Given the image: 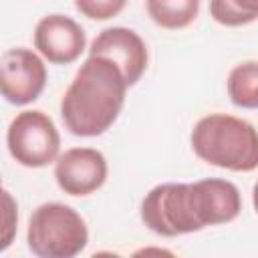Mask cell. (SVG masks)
Wrapping results in <instances>:
<instances>
[{"label": "cell", "instance_id": "ba28073f", "mask_svg": "<svg viewBox=\"0 0 258 258\" xmlns=\"http://www.w3.org/2000/svg\"><path fill=\"white\" fill-rule=\"evenodd\" d=\"M54 161V179L69 196H89L107 179V159L99 149L73 147Z\"/></svg>", "mask_w": 258, "mask_h": 258}, {"label": "cell", "instance_id": "7a4b0ae2", "mask_svg": "<svg viewBox=\"0 0 258 258\" xmlns=\"http://www.w3.org/2000/svg\"><path fill=\"white\" fill-rule=\"evenodd\" d=\"M127 83L105 56L89 54L60 99L64 127L77 137H97L119 117L125 103Z\"/></svg>", "mask_w": 258, "mask_h": 258}, {"label": "cell", "instance_id": "52a82bcc", "mask_svg": "<svg viewBox=\"0 0 258 258\" xmlns=\"http://www.w3.org/2000/svg\"><path fill=\"white\" fill-rule=\"evenodd\" d=\"M89 54L105 56L117 64L127 87L135 85L147 69V46L143 38L125 26H111L101 30L91 42Z\"/></svg>", "mask_w": 258, "mask_h": 258}, {"label": "cell", "instance_id": "3957f363", "mask_svg": "<svg viewBox=\"0 0 258 258\" xmlns=\"http://www.w3.org/2000/svg\"><path fill=\"white\" fill-rule=\"evenodd\" d=\"M196 155L220 169L254 171L258 165V135L252 123L226 115L210 113L202 117L191 131Z\"/></svg>", "mask_w": 258, "mask_h": 258}, {"label": "cell", "instance_id": "9c48e42d", "mask_svg": "<svg viewBox=\"0 0 258 258\" xmlns=\"http://www.w3.org/2000/svg\"><path fill=\"white\" fill-rule=\"evenodd\" d=\"M34 46L52 64L75 62L87 46L83 26L64 14H48L34 28Z\"/></svg>", "mask_w": 258, "mask_h": 258}, {"label": "cell", "instance_id": "4fadbf2b", "mask_svg": "<svg viewBox=\"0 0 258 258\" xmlns=\"http://www.w3.org/2000/svg\"><path fill=\"white\" fill-rule=\"evenodd\" d=\"M18 230V204L8 189L0 185V252L8 250Z\"/></svg>", "mask_w": 258, "mask_h": 258}, {"label": "cell", "instance_id": "5bb4252c", "mask_svg": "<svg viewBox=\"0 0 258 258\" xmlns=\"http://www.w3.org/2000/svg\"><path fill=\"white\" fill-rule=\"evenodd\" d=\"M127 0H75V8L91 20H109L125 8Z\"/></svg>", "mask_w": 258, "mask_h": 258}, {"label": "cell", "instance_id": "8fae6325", "mask_svg": "<svg viewBox=\"0 0 258 258\" xmlns=\"http://www.w3.org/2000/svg\"><path fill=\"white\" fill-rule=\"evenodd\" d=\"M228 95L236 107H258V62L246 60L236 64L228 75Z\"/></svg>", "mask_w": 258, "mask_h": 258}, {"label": "cell", "instance_id": "277c9868", "mask_svg": "<svg viewBox=\"0 0 258 258\" xmlns=\"http://www.w3.org/2000/svg\"><path fill=\"white\" fill-rule=\"evenodd\" d=\"M26 242L32 254L40 258H73L89 242V230L77 210L67 204H40L30 220Z\"/></svg>", "mask_w": 258, "mask_h": 258}, {"label": "cell", "instance_id": "30bf717a", "mask_svg": "<svg viewBox=\"0 0 258 258\" xmlns=\"http://www.w3.org/2000/svg\"><path fill=\"white\" fill-rule=\"evenodd\" d=\"M200 12V0H147L151 20L167 30L189 26Z\"/></svg>", "mask_w": 258, "mask_h": 258}, {"label": "cell", "instance_id": "6da1fadb", "mask_svg": "<svg viewBox=\"0 0 258 258\" xmlns=\"http://www.w3.org/2000/svg\"><path fill=\"white\" fill-rule=\"evenodd\" d=\"M240 210V189L228 179L208 177L196 183L155 185L141 202V220L151 232L173 238L228 224Z\"/></svg>", "mask_w": 258, "mask_h": 258}, {"label": "cell", "instance_id": "5b68a950", "mask_svg": "<svg viewBox=\"0 0 258 258\" xmlns=\"http://www.w3.org/2000/svg\"><path fill=\"white\" fill-rule=\"evenodd\" d=\"M6 145L12 159H16L20 165L44 167L58 157L60 135L54 121L46 113L28 109L10 121Z\"/></svg>", "mask_w": 258, "mask_h": 258}, {"label": "cell", "instance_id": "7c38bea8", "mask_svg": "<svg viewBox=\"0 0 258 258\" xmlns=\"http://www.w3.org/2000/svg\"><path fill=\"white\" fill-rule=\"evenodd\" d=\"M210 14L222 26H244L258 18V0H210Z\"/></svg>", "mask_w": 258, "mask_h": 258}, {"label": "cell", "instance_id": "8992f818", "mask_svg": "<svg viewBox=\"0 0 258 258\" xmlns=\"http://www.w3.org/2000/svg\"><path fill=\"white\" fill-rule=\"evenodd\" d=\"M46 85V67L30 48H8L0 56V95L12 105L36 101Z\"/></svg>", "mask_w": 258, "mask_h": 258}]
</instances>
